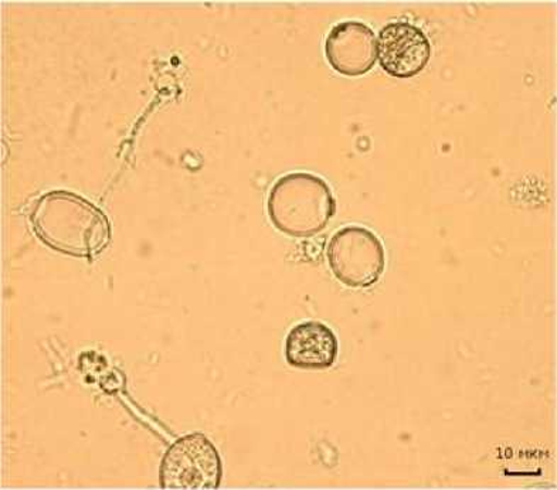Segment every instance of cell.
<instances>
[{
	"label": "cell",
	"instance_id": "1",
	"mask_svg": "<svg viewBox=\"0 0 557 490\" xmlns=\"http://www.w3.org/2000/svg\"><path fill=\"white\" fill-rule=\"evenodd\" d=\"M33 233L50 250L74 259H96L111 242V223L90 200L67 190H51L32 204Z\"/></svg>",
	"mask_w": 557,
	"mask_h": 490
},
{
	"label": "cell",
	"instance_id": "2",
	"mask_svg": "<svg viewBox=\"0 0 557 490\" xmlns=\"http://www.w3.org/2000/svg\"><path fill=\"white\" fill-rule=\"evenodd\" d=\"M271 224L283 235L310 238L324 231L336 213L331 186L308 172L281 176L267 199Z\"/></svg>",
	"mask_w": 557,
	"mask_h": 490
},
{
	"label": "cell",
	"instance_id": "3",
	"mask_svg": "<svg viewBox=\"0 0 557 490\" xmlns=\"http://www.w3.org/2000/svg\"><path fill=\"white\" fill-rule=\"evenodd\" d=\"M331 273L345 287L367 289L386 268L385 247L367 227L348 226L332 236L326 249Z\"/></svg>",
	"mask_w": 557,
	"mask_h": 490
},
{
	"label": "cell",
	"instance_id": "4",
	"mask_svg": "<svg viewBox=\"0 0 557 490\" xmlns=\"http://www.w3.org/2000/svg\"><path fill=\"white\" fill-rule=\"evenodd\" d=\"M223 464L218 448L200 432L172 443L159 466V487L172 490H216Z\"/></svg>",
	"mask_w": 557,
	"mask_h": 490
},
{
	"label": "cell",
	"instance_id": "5",
	"mask_svg": "<svg viewBox=\"0 0 557 490\" xmlns=\"http://www.w3.org/2000/svg\"><path fill=\"white\" fill-rule=\"evenodd\" d=\"M432 58V45L420 27L409 22L388 23L377 39V59L388 76H418Z\"/></svg>",
	"mask_w": 557,
	"mask_h": 490
},
{
	"label": "cell",
	"instance_id": "6",
	"mask_svg": "<svg viewBox=\"0 0 557 490\" xmlns=\"http://www.w3.org/2000/svg\"><path fill=\"white\" fill-rule=\"evenodd\" d=\"M325 58L331 67L342 76H364L376 64V36L362 22H341L327 33Z\"/></svg>",
	"mask_w": 557,
	"mask_h": 490
},
{
	"label": "cell",
	"instance_id": "7",
	"mask_svg": "<svg viewBox=\"0 0 557 490\" xmlns=\"http://www.w3.org/2000/svg\"><path fill=\"white\" fill-rule=\"evenodd\" d=\"M338 353V338L322 322H301L285 339V359L289 366L299 370H326L334 366Z\"/></svg>",
	"mask_w": 557,
	"mask_h": 490
}]
</instances>
